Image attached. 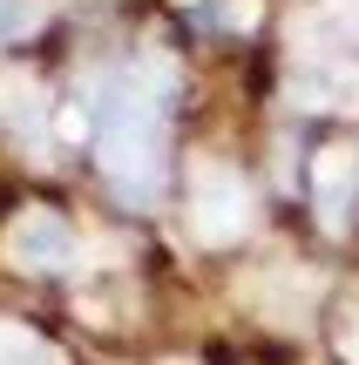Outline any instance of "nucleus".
I'll list each match as a JSON object with an SVG mask.
<instances>
[{"mask_svg":"<svg viewBox=\"0 0 359 365\" xmlns=\"http://www.w3.org/2000/svg\"><path fill=\"white\" fill-rule=\"evenodd\" d=\"M89 122H95V149H102L116 196L149 203L163 182V102L143 95L136 75H116L89 95Z\"/></svg>","mask_w":359,"mask_h":365,"instance_id":"1","label":"nucleus"},{"mask_svg":"<svg viewBox=\"0 0 359 365\" xmlns=\"http://www.w3.org/2000/svg\"><path fill=\"white\" fill-rule=\"evenodd\" d=\"M190 230L203 244H238L251 230V190L231 163H197L190 170Z\"/></svg>","mask_w":359,"mask_h":365,"instance_id":"2","label":"nucleus"},{"mask_svg":"<svg viewBox=\"0 0 359 365\" xmlns=\"http://www.w3.org/2000/svg\"><path fill=\"white\" fill-rule=\"evenodd\" d=\"M7 264H21V271H61V264H75V230L54 210H21L7 223Z\"/></svg>","mask_w":359,"mask_h":365,"instance_id":"3","label":"nucleus"},{"mask_svg":"<svg viewBox=\"0 0 359 365\" xmlns=\"http://www.w3.org/2000/svg\"><path fill=\"white\" fill-rule=\"evenodd\" d=\"M305 190H312V210H319L325 230H346V217L359 203V156H353V149H319Z\"/></svg>","mask_w":359,"mask_h":365,"instance_id":"4","label":"nucleus"},{"mask_svg":"<svg viewBox=\"0 0 359 365\" xmlns=\"http://www.w3.org/2000/svg\"><path fill=\"white\" fill-rule=\"evenodd\" d=\"M292 102L298 108L359 102V68L346 61V54H298V68H292Z\"/></svg>","mask_w":359,"mask_h":365,"instance_id":"5","label":"nucleus"},{"mask_svg":"<svg viewBox=\"0 0 359 365\" xmlns=\"http://www.w3.org/2000/svg\"><path fill=\"white\" fill-rule=\"evenodd\" d=\"M0 135L21 149L48 143V102H41L34 81H0Z\"/></svg>","mask_w":359,"mask_h":365,"instance_id":"6","label":"nucleus"},{"mask_svg":"<svg viewBox=\"0 0 359 365\" xmlns=\"http://www.w3.org/2000/svg\"><path fill=\"white\" fill-rule=\"evenodd\" d=\"M190 14V27L203 34H251L258 27V0H176Z\"/></svg>","mask_w":359,"mask_h":365,"instance_id":"7","label":"nucleus"},{"mask_svg":"<svg viewBox=\"0 0 359 365\" xmlns=\"http://www.w3.org/2000/svg\"><path fill=\"white\" fill-rule=\"evenodd\" d=\"M0 365H61V352H54L41 331L14 325V318H0Z\"/></svg>","mask_w":359,"mask_h":365,"instance_id":"8","label":"nucleus"},{"mask_svg":"<svg viewBox=\"0 0 359 365\" xmlns=\"http://www.w3.org/2000/svg\"><path fill=\"white\" fill-rule=\"evenodd\" d=\"M41 21H48V0H0V48L7 41H27Z\"/></svg>","mask_w":359,"mask_h":365,"instance_id":"9","label":"nucleus"},{"mask_svg":"<svg viewBox=\"0 0 359 365\" xmlns=\"http://www.w3.org/2000/svg\"><path fill=\"white\" fill-rule=\"evenodd\" d=\"M339 359H346V365H359V318L346 325V339H339Z\"/></svg>","mask_w":359,"mask_h":365,"instance_id":"10","label":"nucleus"}]
</instances>
